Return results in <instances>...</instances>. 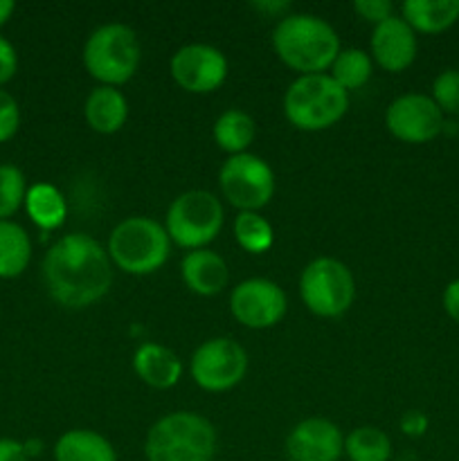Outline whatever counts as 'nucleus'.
Returning a JSON list of instances; mask_svg holds the SVG:
<instances>
[{
    "mask_svg": "<svg viewBox=\"0 0 459 461\" xmlns=\"http://www.w3.org/2000/svg\"><path fill=\"white\" fill-rule=\"evenodd\" d=\"M25 210L40 230H57L66 223L68 203L50 183H36L25 194Z\"/></svg>",
    "mask_w": 459,
    "mask_h": 461,
    "instance_id": "21",
    "label": "nucleus"
},
{
    "mask_svg": "<svg viewBox=\"0 0 459 461\" xmlns=\"http://www.w3.org/2000/svg\"><path fill=\"white\" fill-rule=\"evenodd\" d=\"M140 50L138 34L129 25L108 23L97 27L84 45L86 70L104 86L126 84L138 72Z\"/></svg>",
    "mask_w": 459,
    "mask_h": 461,
    "instance_id": "6",
    "label": "nucleus"
},
{
    "mask_svg": "<svg viewBox=\"0 0 459 461\" xmlns=\"http://www.w3.org/2000/svg\"><path fill=\"white\" fill-rule=\"evenodd\" d=\"M214 140L223 151L232 156L246 153V149L255 140V120L238 108H230L216 120Z\"/></svg>",
    "mask_w": 459,
    "mask_h": 461,
    "instance_id": "23",
    "label": "nucleus"
},
{
    "mask_svg": "<svg viewBox=\"0 0 459 461\" xmlns=\"http://www.w3.org/2000/svg\"><path fill=\"white\" fill-rule=\"evenodd\" d=\"M43 279L54 302L68 309H84L102 300L111 288V259L88 234H66L45 255Z\"/></svg>",
    "mask_w": 459,
    "mask_h": 461,
    "instance_id": "1",
    "label": "nucleus"
},
{
    "mask_svg": "<svg viewBox=\"0 0 459 461\" xmlns=\"http://www.w3.org/2000/svg\"><path fill=\"white\" fill-rule=\"evenodd\" d=\"M345 455L349 461H390L392 441L378 428H356L354 432L346 435Z\"/></svg>",
    "mask_w": 459,
    "mask_h": 461,
    "instance_id": "24",
    "label": "nucleus"
},
{
    "mask_svg": "<svg viewBox=\"0 0 459 461\" xmlns=\"http://www.w3.org/2000/svg\"><path fill=\"white\" fill-rule=\"evenodd\" d=\"M84 115L90 129L97 131V133L111 135L124 126L126 117H129V104H126V97L117 88L99 86L86 99Z\"/></svg>",
    "mask_w": 459,
    "mask_h": 461,
    "instance_id": "18",
    "label": "nucleus"
},
{
    "mask_svg": "<svg viewBox=\"0 0 459 461\" xmlns=\"http://www.w3.org/2000/svg\"><path fill=\"white\" fill-rule=\"evenodd\" d=\"M248 372V354L230 338H212L192 356V376L205 392H228Z\"/></svg>",
    "mask_w": 459,
    "mask_h": 461,
    "instance_id": "10",
    "label": "nucleus"
},
{
    "mask_svg": "<svg viewBox=\"0 0 459 461\" xmlns=\"http://www.w3.org/2000/svg\"><path fill=\"white\" fill-rule=\"evenodd\" d=\"M223 196L241 212H256L268 205L274 194V176L268 162L252 153L228 158L219 174Z\"/></svg>",
    "mask_w": 459,
    "mask_h": 461,
    "instance_id": "9",
    "label": "nucleus"
},
{
    "mask_svg": "<svg viewBox=\"0 0 459 461\" xmlns=\"http://www.w3.org/2000/svg\"><path fill=\"white\" fill-rule=\"evenodd\" d=\"M432 102L441 108V113L459 115V70L448 68L436 77L432 84Z\"/></svg>",
    "mask_w": 459,
    "mask_h": 461,
    "instance_id": "28",
    "label": "nucleus"
},
{
    "mask_svg": "<svg viewBox=\"0 0 459 461\" xmlns=\"http://www.w3.org/2000/svg\"><path fill=\"white\" fill-rule=\"evenodd\" d=\"M147 461H212L216 430L196 412H171L151 426L144 444Z\"/></svg>",
    "mask_w": 459,
    "mask_h": 461,
    "instance_id": "3",
    "label": "nucleus"
},
{
    "mask_svg": "<svg viewBox=\"0 0 459 461\" xmlns=\"http://www.w3.org/2000/svg\"><path fill=\"white\" fill-rule=\"evenodd\" d=\"M273 45L288 68L304 75H322L340 54V39L324 18L291 14L274 27Z\"/></svg>",
    "mask_w": 459,
    "mask_h": 461,
    "instance_id": "2",
    "label": "nucleus"
},
{
    "mask_svg": "<svg viewBox=\"0 0 459 461\" xmlns=\"http://www.w3.org/2000/svg\"><path fill=\"white\" fill-rule=\"evenodd\" d=\"M234 237L238 246L252 255H261L273 246V228L256 212H241L234 221Z\"/></svg>",
    "mask_w": 459,
    "mask_h": 461,
    "instance_id": "26",
    "label": "nucleus"
},
{
    "mask_svg": "<svg viewBox=\"0 0 459 461\" xmlns=\"http://www.w3.org/2000/svg\"><path fill=\"white\" fill-rule=\"evenodd\" d=\"M133 369L147 385L156 390H169L180 381L183 365L178 356L166 347L156 345V342H144L133 356Z\"/></svg>",
    "mask_w": 459,
    "mask_h": 461,
    "instance_id": "17",
    "label": "nucleus"
},
{
    "mask_svg": "<svg viewBox=\"0 0 459 461\" xmlns=\"http://www.w3.org/2000/svg\"><path fill=\"white\" fill-rule=\"evenodd\" d=\"M54 461H117V453L99 432L68 430L54 444Z\"/></svg>",
    "mask_w": 459,
    "mask_h": 461,
    "instance_id": "20",
    "label": "nucleus"
},
{
    "mask_svg": "<svg viewBox=\"0 0 459 461\" xmlns=\"http://www.w3.org/2000/svg\"><path fill=\"white\" fill-rule=\"evenodd\" d=\"M354 9L369 23H382L390 16H394V7L390 0H358L354 3Z\"/></svg>",
    "mask_w": 459,
    "mask_h": 461,
    "instance_id": "30",
    "label": "nucleus"
},
{
    "mask_svg": "<svg viewBox=\"0 0 459 461\" xmlns=\"http://www.w3.org/2000/svg\"><path fill=\"white\" fill-rule=\"evenodd\" d=\"M0 461H30V457L21 441L0 439Z\"/></svg>",
    "mask_w": 459,
    "mask_h": 461,
    "instance_id": "33",
    "label": "nucleus"
},
{
    "mask_svg": "<svg viewBox=\"0 0 459 461\" xmlns=\"http://www.w3.org/2000/svg\"><path fill=\"white\" fill-rule=\"evenodd\" d=\"M230 311L243 327L268 329L286 313V295L270 279H246L230 295Z\"/></svg>",
    "mask_w": 459,
    "mask_h": 461,
    "instance_id": "13",
    "label": "nucleus"
},
{
    "mask_svg": "<svg viewBox=\"0 0 459 461\" xmlns=\"http://www.w3.org/2000/svg\"><path fill=\"white\" fill-rule=\"evenodd\" d=\"M14 9H16V5H14L12 0H0V27L12 18Z\"/></svg>",
    "mask_w": 459,
    "mask_h": 461,
    "instance_id": "35",
    "label": "nucleus"
},
{
    "mask_svg": "<svg viewBox=\"0 0 459 461\" xmlns=\"http://www.w3.org/2000/svg\"><path fill=\"white\" fill-rule=\"evenodd\" d=\"M385 126L400 142L423 144L441 133L444 113L428 95H400L387 106Z\"/></svg>",
    "mask_w": 459,
    "mask_h": 461,
    "instance_id": "11",
    "label": "nucleus"
},
{
    "mask_svg": "<svg viewBox=\"0 0 459 461\" xmlns=\"http://www.w3.org/2000/svg\"><path fill=\"white\" fill-rule=\"evenodd\" d=\"M32 259V241L25 228L14 221H0V279L22 275Z\"/></svg>",
    "mask_w": 459,
    "mask_h": 461,
    "instance_id": "22",
    "label": "nucleus"
},
{
    "mask_svg": "<svg viewBox=\"0 0 459 461\" xmlns=\"http://www.w3.org/2000/svg\"><path fill=\"white\" fill-rule=\"evenodd\" d=\"M302 302L320 318H338L354 304L356 282L342 261L320 257L310 261L300 277Z\"/></svg>",
    "mask_w": 459,
    "mask_h": 461,
    "instance_id": "8",
    "label": "nucleus"
},
{
    "mask_svg": "<svg viewBox=\"0 0 459 461\" xmlns=\"http://www.w3.org/2000/svg\"><path fill=\"white\" fill-rule=\"evenodd\" d=\"M18 126H21V108L18 102L0 88V144L12 140L16 135Z\"/></svg>",
    "mask_w": 459,
    "mask_h": 461,
    "instance_id": "29",
    "label": "nucleus"
},
{
    "mask_svg": "<svg viewBox=\"0 0 459 461\" xmlns=\"http://www.w3.org/2000/svg\"><path fill=\"white\" fill-rule=\"evenodd\" d=\"M345 439L336 423L327 419H306L297 423L286 439L291 461H340Z\"/></svg>",
    "mask_w": 459,
    "mask_h": 461,
    "instance_id": "14",
    "label": "nucleus"
},
{
    "mask_svg": "<svg viewBox=\"0 0 459 461\" xmlns=\"http://www.w3.org/2000/svg\"><path fill=\"white\" fill-rule=\"evenodd\" d=\"M25 176L18 167L0 165V221H9L25 203Z\"/></svg>",
    "mask_w": 459,
    "mask_h": 461,
    "instance_id": "27",
    "label": "nucleus"
},
{
    "mask_svg": "<svg viewBox=\"0 0 459 461\" xmlns=\"http://www.w3.org/2000/svg\"><path fill=\"white\" fill-rule=\"evenodd\" d=\"M400 430L410 437H421L428 430V417L418 410H410L400 419Z\"/></svg>",
    "mask_w": 459,
    "mask_h": 461,
    "instance_id": "32",
    "label": "nucleus"
},
{
    "mask_svg": "<svg viewBox=\"0 0 459 461\" xmlns=\"http://www.w3.org/2000/svg\"><path fill=\"white\" fill-rule=\"evenodd\" d=\"M444 309L459 324V279L450 282L444 291Z\"/></svg>",
    "mask_w": 459,
    "mask_h": 461,
    "instance_id": "34",
    "label": "nucleus"
},
{
    "mask_svg": "<svg viewBox=\"0 0 459 461\" xmlns=\"http://www.w3.org/2000/svg\"><path fill=\"white\" fill-rule=\"evenodd\" d=\"M372 54L378 66L387 72H400L417 57L414 30L399 16L378 23L372 34Z\"/></svg>",
    "mask_w": 459,
    "mask_h": 461,
    "instance_id": "15",
    "label": "nucleus"
},
{
    "mask_svg": "<svg viewBox=\"0 0 459 461\" xmlns=\"http://www.w3.org/2000/svg\"><path fill=\"white\" fill-rule=\"evenodd\" d=\"M171 77L187 93L205 95L219 88L228 77V59L220 50L205 43L180 48L171 57Z\"/></svg>",
    "mask_w": 459,
    "mask_h": 461,
    "instance_id": "12",
    "label": "nucleus"
},
{
    "mask_svg": "<svg viewBox=\"0 0 459 461\" xmlns=\"http://www.w3.org/2000/svg\"><path fill=\"white\" fill-rule=\"evenodd\" d=\"M349 93L331 75H302L284 95L288 122L302 131H322L342 120Z\"/></svg>",
    "mask_w": 459,
    "mask_h": 461,
    "instance_id": "4",
    "label": "nucleus"
},
{
    "mask_svg": "<svg viewBox=\"0 0 459 461\" xmlns=\"http://www.w3.org/2000/svg\"><path fill=\"white\" fill-rule=\"evenodd\" d=\"M171 239L158 221L130 216L108 239V255L129 275L156 273L169 259Z\"/></svg>",
    "mask_w": 459,
    "mask_h": 461,
    "instance_id": "5",
    "label": "nucleus"
},
{
    "mask_svg": "<svg viewBox=\"0 0 459 461\" xmlns=\"http://www.w3.org/2000/svg\"><path fill=\"white\" fill-rule=\"evenodd\" d=\"M331 77L349 93V90L363 88L372 77V57L363 50H342L331 66Z\"/></svg>",
    "mask_w": 459,
    "mask_h": 461,
    "instance_id": "25",
    "label": "nucleus"
},
{
    "mask_svg": "<svg viewBox=\"0 0 459 461\" xmlns=\"http://www.w3.org/2000/svg\"><path fill=\"white\" fill-rule=\"evenodd\" d=\"M180 270H183V279L189 291L205 297L219 295L230 282V270L223 257L207 250V248L187 252Z\"/></svg>",
    "mask_w": 459,
    "mask_h": 461,
    "instance_id": "16",
    "label": "nucleus"
},
{
    "mask_svg": "<svg viewBox=\"0 0 459 461\" xmlns=\"http://www.w3.org/2000/svg\"><path fill=\"white\" fill-rule=\"evenodd\" d=\"M18 70V54L16 48L0 34V86L7 84Z\"/></svg>",
    "mask_w": 459,
    "mask_h": 461,
    "instance_id": "31",
    "label": "nucleus"
},
{
    "mask_svg": "<svg viewBox=\"0 0 459 461\" xmlns=\"http://www.w3.org/2000/svg\"><path fill=\"white\" fill-rule=\"evenodd\" d=\"M400 12L414 32L439 34L459 21V0H405Z\"/></svg>",
    "mask_w": 459,
    "mask_h": 461,
    "instance_id": "19",
    "label": "nucleus"
},
{
    "mask_svg": "<svg viewBox=\"0 0 459 461\" xmlns=\"http://www.w3.org/2000/svg\"><path fill=\"white\" fill-rule=\"evenodd\" d=\"M223 228V207L219 198L202 189H192L176 198L166 212V234L180 248L201 250L219 237Z\"/></svg>",
    "mask_w": 459,
    "mask_h": 461,
    "instance_id": "7",
    "label": "nucleus"
}]
</instances>
